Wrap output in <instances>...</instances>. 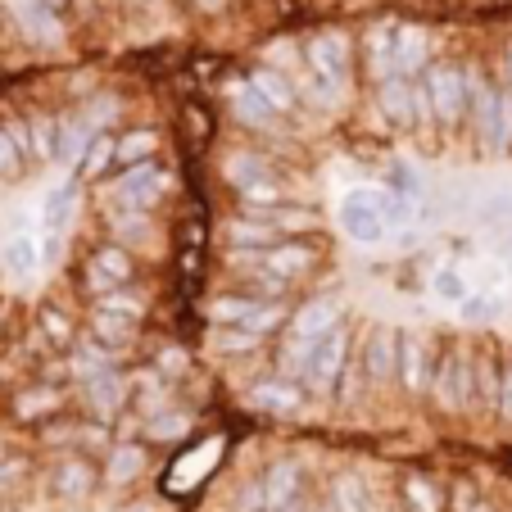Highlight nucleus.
<instances>
[{"label": "nucleus", "instance_id": "obj_1", "mask_svg": "<svg viewBox=\"0 0 512 512\" xmlns=\"http://www.w3.org/2000/svg\"><path fill=\"white\" fill-rule=\"evenodd\" d=\"M209 322H213V327H236V331H245V336H254V340H263V345H268L272 336H281V331H286L290 304L286 300H254V295L232 290V295L209 300Z\"/></svg>", "mask_w": 512, "mask_h": 512}, {"label": "nucleus", "instance_id": "obj_49", "mask_svg": "<svg viewBox=\"0 0 512 512\" xmlns=\"http://www.w3.org/2000/svg\"><path fill=\"white\" fill-rule=\"evenodd\" d=\"M41 10H50V14H59V10H68V0H37Z\"/></svg>", "mask_w": 512, "mask_h": 512}, {"label": "nucleus", "instance_id": "obj_6", "mask_svg": "<svg viewBox=\"0 0 512 512\" xmlns=\"http://www.w3.org/2000/svg\"><path fill=\"white\" fill-rule=\"evenodd\" d=\"M78 399H82V417L114 431V422L127 413V372H118V368L91 372V377L78 381Z\"/></svg>", "mask_w": 512, "mask_h": 512}, {"label": "nucleus", "instance_id": "obj_8", "mask_svg": "<svg viewBox=\"0 0 512 512\" xmlns=\"http://www.w3.org/2000/svg\"><path fill=\"white\" fill-rule=\"evenodd\" d=\"M245 404L263 417H277V422H300V417L309 413L313 399L304 395L300 381H286V377L272 372V377H259V381L245 386Z\"/></svg>", "mask_w": 512, "mask_h": 512}, {"label": "nucleus", "instance_id": "obj_10", "mask_svg": "<svg viewBox=\"0 0 512 512\" xmlns=\"http://www.w3.org/2000/svg\"><path fill=\"white\" fill-rule=\"evenodd\" d=\"M82 277H87L91 300H100L109 290H127L136 281V254L123 250V245H114V241H105L87 254V272H82Z\"/></svg>", "mask_w": 512, "mask_h": 512}, {"label": "nucleus", "instance_id": "obj_7", "mask_svg": "<svg viewBox=\"0 0 512 512\" xmlns=\"http://www.w3.org/2000/svg\"><path fill=\"white\" fill-rule=\"evenodd\" d=\"M422 87H426V100H431V118L440 127H458L467 118V87L458 64H426Z\"/></svg>", "mask_w": 512, "mask_h": 512}, {"label": "nucleus", "instance_id": "obj_39", "mask_svg": "<svg viewBox=\"0 0 512 512\" xmlns=\"http://www.w3.org/2000/svg\"><path fill=\"white\" fill-rule=\"evenodd\" d=\"M150 372H159L168 386H177L182 377H191V349L186 345H159L155 354H150Z\"/></svg>", "mask_w": 512, "mask_h": 512}, {"label": "nucleus", "instance_id": "obj_38", "mask_svg": "<svg viewBox=\"0 0 512 512\" xmlns=\"http://www.w3.org/2000/svg\"><path fill=\"white\" fill-rule=\"evenodd\" d=\"M223 173H227V182H232L236 191H250L254 182H277V177H272V168H268V159L250 155V150H241V155L227 159Z\"/></svg>", "mask_w": 512, "mask_h": 512}, {"label": "nucleus", "instance_id": "obj_43", "mask_svg": "<svg viewBox=\"0 0 512 512\" xmlns=\"http://www.w3.org/2000/svg\"><path fill=\"white\" fill-rule=\"evenodd\" d=\"M431 290H435V300H445V304H463V295H467V281L458 277V268H435Z\"/></svg>", "mask_w": 512, "mask_h": 512}, {"label": "nucleus", "instance_id": "obj_36", "mask_svg": "<svg viewBox=\"0 0 512 512\" xmlns=\"http://www.w3.org/2000/svg\"><path fill=\"white\" fill-rule=\"evenodd\" d=\"M28 150L37 164H55V155H59V118L55 114L28 118Z\"/></svg>", "mask_w": 512, "mask_h": 512}, {"label": "nucleus", "instance_id": "obj_13", "mask_svg": "<svg viewBox=\"0 0 512 512\" xmlns=\"http://www.w3.org/2000/svg\"><path fill=\"white\" fill-rule=\"evenodd\" d=\"M82 336L91 340L96 349H105L109 358H123L127 349H136L141 340V322L136 318H123V313H109V309H87V322H82Z\"/></svg>", "mask_w": 512, "mask_h": 512}, {"label": "nucleus", "instance_id": "obj_18", "mask_svg": "<svg viewBox=\"0 0 512 512\" xmlns=\"http://www.w3.org/2000/svg\"><path fill=\"white\" fill-rule=\"evenodd\" d=\"M10 19H14V28L23 32L28 46H46V50L64 46V23H59V14L41 10L37 0H10Z\"/></svg>", "mask_w": 512, "mask_h": 512}, {"label": "nucleus", "instance_id": "obj_23", "mask_svg": "<svg viewBox=\"0 0 512 512\" xmlns=\"http://www.w3.org/2000/svg\"><path fill=\"white\" fill-rule=\"evenodd\" d=\"M159 155V132L155 127H127L114 136V164L118 168H136V164H155Z\"/></svg>", "mask_w": 512, "mask_h": 512}, {"label": "nucleus", "instance_id": "obj_12", "mask_svg": "<svg viewBox=\"0 0 512 512\" xmlns=\"http://www.w3.org/2000/svg\"><path fill=\"white\" fill-rule=\"evenodd\" d=\"M358 345V363L368 372V386L372 390H395V363H399V327H372Z\"/></svg>", "mask_w": 512, "mask_h": 512}, {"label": "nucleus", "instance_id": "obj_48", "mask_svg": "<svg viewBox=\"0 0 512 512\" xmlns=\"http://www.w3.org/2000/svg\"><path fill=\"white\" fill-rule=\"evenodd\" d=\"M191 5H195L200 14H223V10H227V0H191Z\"/></svg>", "mask_w": 512, "mask_h": 512}, {"label": "nucleus", "instance_id": "obj_52", "mask_svg": "<svg viewBox=\"0 0 512 512\" xmlns=\"http://www.w3.org/2000/svg\"><path fill=\"white\" fill-rule=\"evenodd\" d=\"M508 368H512V363H508Z\"/></svg>", "mask_w": 512, "mask_h": 512}, {"label": "nucleus", "instance_id": "obj_22", "mask_svg": "<svg viewBox=\"0 0 512 512\" xmlns=\"http://www.w3.org/2000/svg\"><path fill=\"white\" fill-rule=\"evenodd\" d=\"M395 73L399 78H422V68L431 64V50H426V28L417 23H395Z\"/></svg>", "mask_w": 512, "mask_h": 512}, {"label": "nucleus", "instance_id": "obj_21", "mask_svg": "<svg viewBox=\"0 0 512 512\" xmlns=\"http://www.w3.org/2000/svg\"><path fill=\"white\" fill-rule=\"evenodd\" d=\"M340 232L349 236V241H358V245H377V241H386V223H381V213L372 209L368 200H363V191H349L345 200H340Z\"/></svg>", "mask_w": 512, "mask_h": 512}, {"label": "nucleus", "instance_id": "obj_25", "mask_svg": "<svg viewBox=\"0 0 512 512\" xmlns=\"http://www.w3.org/2000/svg\"><path fill=\"white\" fill-rule=\"evenodd\" d=\"M28 123H5L0 127V177L5 182H19L28 173Z\"/></svg>", "mask_w": 512, "mask_h": 512}, {"label": "nucleus", "instance_id": "obj_9", "mask_svg": "<svg viewBox=\"0 0 512 512\" xmlns=\"http://www.w3.org/2000/svg\"><path fill=\"white\" fill-rule=\"evenodd\" d=\"M435 345L426 331H399V363H395V390L408 399H426V381H431Z\"/></svg>", "mask_w": 512, "mask_h": 512}, {"label": "nucleus", "instance_id": "obj_24", "mask_svg": "<svg viewBox=\"0 0 512 512\" xmlns=\"http://www.w3.org/2000/svg\"><path fill=\"white\" fill-rule=\"evenodd\" d=\"M250 87H254V96H259L277 118L290 114V109H295V100H300V91L290 87V78H286V73H277V68H254Z\"/></svg>", "mask_w": 512, "mask_h": 512}, {"label": "nucleus", "instance_id": "obj_2", "mask_svg": "<svg viewBox=\"0 0 512 512\" xmlns=\"http://www.w3.org/2000/svg\"><path fill=\"white\" fill-rule=\"evenodd\" d=\"M426 399L440 413H476V377H472V349L445 345L435 349L431 381H426Z\"/></svg>", "mask_w": 512, "mask_h": 512}, {"label": "nucleus", "instance_id": "obj_46", "mask_svg": "<svg viewBox=\"0 0 512 512\" xmlns=\"http://www.w3.org/2000/svg\"><path fill=\"white\" fill-rule=\"evenodd\" d=\"M449 508L454 512H494V503L481 499V494H472V485H458V490L449 494Z\"/></svg>", "mask_w": 512, "mask_h": 512}, {"label": "nucleus", "instance_id": "obj_31", "mask_svg": "<svg viewBox=\"0 0 512 512\" xmlns=\"http://www.w3.org/2000/svg\"><path fill=\"white\" fill-rule=\"evenodd\" d=\"M91 136H96V127L87 123L82 114H68V118H59V164H68V173L78 168V159L87 155V145H91Z\"/></svg>", "mask_w": 512, "mask_h": 512}, {"label": "nucleus", "instance_id": "obj_5", "mask_svg": "<svg viewBox=\"0 0 512 512\" xmlns=\"http://www.w3.org/2000/svg\"><path fill=\"white\" fill-rule=\"evenodd\" d=\"M114 191V209L118 213H150L164 204L168 195V173L159 164H136V168H118V177L109 182Z\"/></svg>", "mask_w": 512, "mask_h": 512}, {"label": "nucleus", "instance_id": "obj_20", "mask_svg": "<svg viewBox=\"0 0 512 512\" xmlns=\"http://www.w3.org/2000/svg\"><path fill=\"white\" fill-rule=\"evenodd\" d=\"M37 336L50 354H68V349L82 340V322H78V313H68L64 304L46 300V304H37Z\"/></svg>", "mask_w": 512, "mask_h": 512}, {"label": "nucleus", "instance_id": "obj_26", "mask_svg": "<svg viewBox=\"0 0 512 512\" xmlns=\"http://www.w3.org/2000/svg\"><path fill=\"white\" fill-rule=\"evenodd\" d=\"M78 177H73V173H68L64 177V182H55V186H50V191H46V200H41V223H46V232H64V227H68V218H73V209H78Z\"/></svg>", "mask_w": 512, "mask_h": 512}, {"label": "nucleus", "instance_id": "obj_47", "mask_svg": "<svg viewBox=\"0 0 512 512\" xmlns=\"http://www.w3.org/2000/svg\"><path fill=\"white\" fill-rule=\"evenodd\" d=\"M494 413H499V422L512 426V368H503V377H499V404H494Z\"/></svg>", "mask_w": 512, "mask_h": 512}, {"label": "nucleus", "instance_id": "obj_37", "mask_svg": "<svg viewBox=\"0 0 512 512\" xmlns=\"http://www.w3.org/2000/svg\"><path fill=\"white\" fill-rule=\"evenodd\" d=\"M277 241H281V232H277V227H268V223H250V218H236V223L227 227V245H232V250H254V254H263V250H272Z\"/></svg>", "mask_w": 512, "mask_h": 512}, {"label": "nucleus", "instance_id": "obj_14", "mask_svg": "<svg viewBox=\"0 0 512 512\" xmlns=\"http://www.w3.org/2000/svg\"><path fill=\"white\" fill-rule=\"evenodd\" d=\"M64 404H68L64 386H55V381H32V386L14 390L10 417L19 426H46V422H55V417H64Z\"/></svg>", "mask_w": 512, "mask_h": 512}, {"label": "nucleus", "instance_id": "obj_3", "mask_svg": "<svg viewBox=\"0 0 512 512\" xmlns=\"http://www.w3.org/2000/svg\"><path fill=\"white\" fill-rule=\"evenodd\" d=\"M354 327L349 322H340V327H331L327 336L313 345L309 354V368H304L300 386L309 399H336V386H340V372H345L349 354H354Z\"/></svg>", "mask_w": 512, "mask_h": 512}, {"label": "nucleus", "instance_id": "obj_40", "mask_svg": "<svg viewBox=\"0 0 512 512\" xmlns=\"http://www.w3.org/2000/svg\"><path fill=\"white\" fill-rule=\"evenodd\" d=\"M503 313V300L494 295V290H467L463 304H458V318L463 322H490Z\"/></svg>", "mask_w": 512, "mask_h": 512}, {"label": "nucleus", "instance_id": "obj_45", "mask_svg": "<svg viewBox=\"0 0 512 512\" xmlns=\"http://www.w3.org/2000/svg\"><path fill=\"white\" fill-rule=\"evenodd\" d=\"M512 145V91H499V127H494V155Z\"/></svg>", "mask_w": 512, "mask_h": 512}, {"label": "nucleus", "instance_id": "obj_34", "mask_svg": "<svg viewBox=\"0 0 512 512\" xmlns=\"http://www.w3.org/2000/svg\"><path fill=\"white\" fill-rule=\"evenodd\" d=\"M390 41H395V23H381V28H372L368 32V73H372V82H386V78H395V50H390Z\"/></svg>", "mask_w": 512, "mask_h": 512}, {"label": "nucleus", "instance_id": "obj_32", "mask_svg": "<svg viewBox=\"0 0 512 512\" xmlns=\"http://www.w3.org/2000/svg\"><path fill=\"white\" fill-rule=\"evenodd\" d=\"M472 377H476V413H494V404H499V358L490 354V349H481V354H472Z\"/></svg>", "mask_w": 512, "mask_h": 512}, {"label": "nucleus", "instance_id": "obj_51", "mask_svg": "<svg viewBox=\"0 0 512 512\" xmlns=\"http://www.w3.org/2000/svg\"><path fill=\"white\" fill-rule=\"evenodd\" d=\"M5 454H10V445H5V440H0V463H5Z\"/></svg>", "mask_w": 512, "mask_h": 512}, {"label": "nucleus", "instance_id": "obj_50", "mask_svg": "<svg viewBox=\"0 0 512 512\" xmlns=\"http://www.w3.org/2000/svg\"><path fill=\"white\" fill-rule=\"evenodd\" d=\"M508 91H512V41H508Z\"/></svg>", "mask_w": 512, "mask_h": 512}, {"label": "nucleus", "instance_id": "obj_27", "mask_svg": "<svg viewBox=\"0 0 512 512\" xmlns=\"http://www.w3.org/2000/svg\"><path fill=\"white\" fill-rule=\"evenodd\" d=\"M327 512H377V508H372V490H368V481H363L358 472H340V476H331Z\"/></svg>", "mask_w": 512, "mask_h": 512}, {"label": "nucleus", "instance_id": "obj_17", "mask_svg": "<svg viewBox=\"0 0 512 512\" xmlns=\"http://www.w3.org/2000/svg\"><path fill=\"white\" fill-rule=\"evenodd\" d=\"M395 494L404 512H449V485L431 472H417V467L413 472H399Z\"/></svg>", "mask_w": 512, "mask_h": 512}, {"label": "nucleus", "instance_id": "obj_16", "mask_svg": "<svg viewBox=\"0 0 512 512\" xmlns=\"http://www.w3.org/2000/svg\"><path fill=\"white\" fill-rule=\"evenodd\" d=\"M340 322H345V309H340V300H331V295H318V300H304L300 309H290L286 336L304 340V345H318V340L327 336L331 327H340Z\"/></svg>", "mask_w": 512, "mask_h": 512}, {"label": "nucleus", "instance_id": "obj_44", "mask_svg": "<svg viewBox=\"0 0 512 512\" xmlns=\"http://www.w3.org/2000/svg\"><path fill=\"white\" fill-rule=\"evenodd\" d=\"M96 309H109V313H123V318H136L145 322V304L136 300V295H127V290H109V295H100V300H91Z\"/></svg>", "mask_w": 512, "mask_h": 512}, {"label": "nucleus", "instance_id": "obj_4", "mask_svg": "<svg viewBox=\"0 0 512 512\" xmlns=\"http://www.w3.org/2000/svg\"><path fill=\"white\" fill-rule=\"evenodd\" d=\"M46 490L59 508H87L100 494V463L87 454H59L46 472Z\"/></svg>", "mask_w": 512, "mask_h": 512}, {"label": "nucleus", "instance_id": "obj_35", "mask_svg": "<svg viewBox=\"0 0 512 512\" xmlns=\"http://www.w3.org/2000/svg\"><path fill=\"white\" fill-rule=\"evenodd\" d=\"M232 114L241 118L245 127H254V132H277V114H272V109L263 105L259 96H254V87H250V82L232 91Z\"/></svg>", "mask_w": 512, "mask_h": 512}, {"label": "nucleus", "instance_id": "obj_28", "mask_svg": "<svg viewBox=\"0 0 512 512\" xmlns=\"http://www.w3.org/2000/svg\"><path fill=\"white\" fill-rule=\"evenodd\" d=\"M377 105L395 127H413V78H386L377 82Z\"/></svg>", "mask_w": 512, "mask_h": 512}, {"label": "nucleus", "instance_id": "obj_19", "mask_svg": "<svg viewBox=\"0 0 512 512\" xmlns=\"http://www.w3.org/2000/svg\"><path fill=\"white\" fill-rule=\"evenodd\" d=\"M304 59H309V68L318 73V82L340 87V82L349 78V41H345V32H322V37H313L309 46H304Z\"/></svg>", "mask_w": 512, "mask_h": 512}, {"label": "nucleus", "instance_id": "obj_15", "mask_svg": "<svg viewBox=\"0 0 512 512\" xmlns=\"http://www.w3.org/2000/svg\"><path fill=\"white\" fill-rule=\"evenodd\" d=\"M318 259L322 250L313 241H277L272 250H263V272H272L286 286H300L318 272Z\"/></svg>", "mask_w": 512, "mask_h": 512}, {"label": "nucleus", "instance_id": "obj_33", "mask_svg": "<svg viewBox=\"0 0 512 512\" xmlns=\"http://www.w3.org/2000/svg\"><path fill=\"white\" fill-rule=\"evenodd\" d=\"M0 263H5L10 277H32V272L41 268V245L32 241L28 232H14L10 241L0 245Z\"/></svg>", "mask_w": 512, "mask_h": 512}, {"label": "nucleus", "instance_id": "obj_29", "mask_svg": "<svg viewBox=\"0 0 512 512\" xmlns=\"http://www.w3.org/2000/svg\"><path fill=\"white\" fill-rule=\"evenodd\" d=\"M195 426V417L186 413V408H164L159 417H150V422H141V440L145 445H173V440H186Z\"/></svg>", "mask_w": 512, "mask_h": 512}, {"label": "nucleus", "instance_id": "obj_30", "mask_svg": "<svg viewBox=\"0 0 512 512\" xmlns=\"http://www.w3.org/2000/svg\"><path fill=\"white\" fill-rule=\"evenodd\" d=\"M109 168H114V132H96L91 145H87V155H82L78 168H73V177H78V186L105 182Z\"/></svg>", "mask_w": 512, "mask_h": 512}, {"label": "nucleus", "instance_id": "obj_11", "mask_svg": "<svg viewBox=\"0 0 512 512\" xmlns=\"http://www.w3.org/2000/svg\"><path fill=\"white\" fill-rule=\"evenodd\" d=\"M150 472V445L145 440H114L100 463V485L118 494H132Z\"/></svg>", "mask_w": 512, "mask_h": 512}, {"label": "nucleus", "instance_id": "obj_42", "mask_svg": "<svg viewBox=\"0 0 512 512\" xmlns=\"http://www.w3.org/2000/svg\"><path fill=\"white\" fill-rule=\"evenodd\" d=\"M213 349L223 358H245V354H259L263 340L245 336V331H236V327H213Z\"/></svg>", "mask_w": 512, "mask_h": 512}, {"label": "nucleus", "instance_id": "obj_41", "mask_svg": "<svg viewBox=\"0 0 512 512\" xmlns=\"http://www.w3.org/2000/svg\"><path fill=\"white\" fill-rule=\"evenodd\" d=\"M28 476H32V458L5 454V463H0V499H14L19 490H28Z\"/></svg>", "mask_w": 512, "mask_h": 512}]
</instances>
